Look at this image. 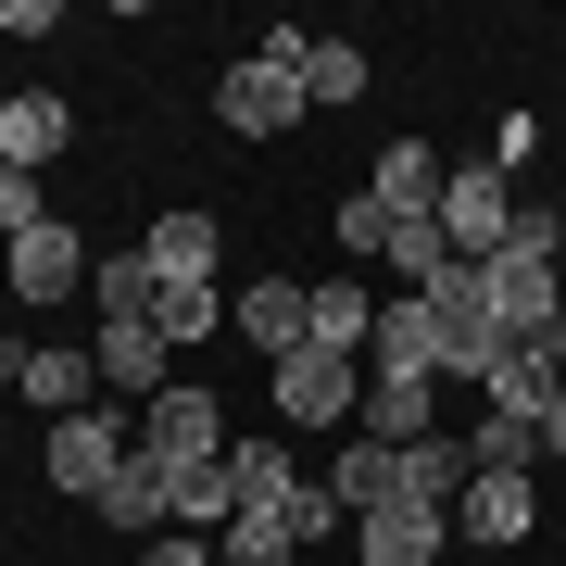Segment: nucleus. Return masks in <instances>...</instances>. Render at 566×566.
<instances>
[{"label": "nucleus", "mask_w": 566, "mask_h": 566, "mask_svg": "<svg viewBox=\"0 0 566 566\" xmlns=\"http://www.w3.org/2000/svg\"><path fill=\"white\" fill-rule=\"evenodd\" d=\"M441 177H453V164L428 151V139H390V151H378V177H365V189H378L390 214H441Z\"/></svg>", "instance_id": "nucleus-18"}, {"label": "nucleus", "mask_w": 566, "mask_h": 566, "mask_svg": "<svg viewBox=\"0 0 566 566\" xmlns=\"http://www.w3.org/2000/svg\"><path fill=\"white\" fill-rule=\"evenodd\" d=\"M365 340H378L365 277H315V353H353V365H365Z\"/></svg>", "instance_id": "nucleus-23"}, {"label": "nucleus", "mask_w": 566, "mask_h": 566, "mask_svg": "<svg viewBox=\"0 0 566 566\" xmlns=\"http://www.w3.org/2000/svg\"><path fill=\"white\" fill-rule=\"evenodd\" d=\"M214 542H227V566H290V554H303V542H290V528H277V516H252V504H240V516H227V528H214Z\"/></svg>", "instance_id": "nucleus-26"}, {"label": "nucleus", "mask_w": 566, "mask_h": 566, "mask_svg": "<svg viewBox=\"0 0 566 566\" xmlns=\"http://www.w3.org/2000/svg\"><path fill=\"white\" fill-rule=\"evenodd\" d=\"M227 516H240V479H227V453L164 465V528H227Z\"/></svg>", "instance_id": "nucleus-11"}, {"label": "nucleus", "mask_w": 566, "mask_h": 566, "mask_svg": "<svg viewBox=\"0 0 566 566\" xmlns=\"http://www.w3.org/2000/svg\"><path fill=\"white\" fill-rule=\"evenodd\" d=\"M504 252H528V264H554V252H566V214H542V202H516V227H504Z\"/></svg>", "instance_id": "nucleus-29"}, {"label": "nucleus", "mask_w": 566, "mask_h": 566, "mask_svg": "<svg viewBox=\"0 0 566 566\" xmlns=\"http://www.w3.org/2000/svg\"><path fill=\"white\" fill-rule=\"evenodd\" d=\"M428 390H441V378H365V428H353V441H390V453L441 441V428H428Z\"/></svg>", "instance_id": "nucleus-16"}, {"label": "nucleus", "mask_w": 566, "mask_h": 566, "mask_svg": "<svg viewBox=\"0 0 566 566\" xmlns=\"http://www.w3.org/2000/svg\"><path fill=\"white\" fill-rule=\"evenodd\" d=\"M139 566H227V554H202V528H151Z\"/></svg>", "instance_id": "nucleus-30"}, {"label": "nucleus", "mask_w": 566, "mask_h": 566, "mask_svg": "<svg viewBox=\"0 0 566 566\" xmlns=\"http://www.w3.org/2000/svg\"><path fill=\"white\" fill-rule=\"evenodd\" d=\"M365 378H453V340H441V315H428V290H390V303H378Z\"/></svg>", "instance_id": "nucleus-4"}, {"label": "nucleus", "mask_w": 566, "mask_h": 566, "mask_svg": "<svg viewBox=\"0 0 566 566\" xmlns=\"http://www.w3.org/2000/svg\"><path fill=\"white\" fill-rule=\"evenodd\" d=\"M528 465H554L542 453V416H479V428H465V479H528Z\"/></svg>", "instance_id": "nucleus-17"}, {"label": "nucleus", "mask_w": 566, "mask_h": 566, "mask_svg": "<svg viewBox=\"0 0 566 566\" xmlns=\"http://www.w3.org/2000/svg\"><path fill=\"white\" fill-rule=\"evenodd\" d=\"M63 139H76V114H63L51 88H25V102H0V164H25V177H39V164H63Z\"/></svg>", "instance_id": "nucleus-14"}, {"label": "nucleus", "mask_w": 566, "mask_h": 566, "mask_svg": "<svg viewBox=\"0 0 566 566\" xmlns=\"http://www.w3.org/2000/svg\"><path fill=\"white\" fill-rule=\"evenodd\" d=\"M139 252H151V277H202V290H214V264H227V227L177 202V214H151V240H139Z\"/></svg>", "instance_id": "nucleus-12"}, {"label": "nucleus", "mask_w": 566, "mask_h": 566, "mask_svg": "<svg viewBox=\"0 0 566 566\" xmlns=\"http://www.w3.org/2000/svg\"><path fill=\"white\" fill-rule=\"evenodd\" d=\"M264 390H277V416L290 428H340L353 416V353H277V365H264Z\"/></svg>", "instance_id": "nucleus-5"}, {"label": "nucleus", "mask_w": 566, "mask_h": 566, "mask_svg": "<svg viewBox=\"0 0 566 566\" xmlns=\"http://www.w3.org/2000/svg\"><path fill=\"white\" fill-rule=\"evenodd\" d=\"M504 227H516V177H504V164H453V177H441V240L465 252V264H491V252H504Z\"/></svg>", "instance_id": "nucleus-2"}, {"label": "nucleus", "mask_w": 566, "mask_h": 566, "mask_svg": "<svg viewBox=\"0 0 566 566\" xmlns=\"http://www.w3.org/2000/svg\"><path fill=\"white\" fill-rule=\"evenodd\" d=\"M189 453H227V416H214L202 378H164L139 403V465H189Z\"/></svg>", "instance_id": "nucleus-3"}, {"label": "nucleus", "mask_w": 566, "mask_h": 566, "mask_svg": "<svg viewBox=\"0 0 566 566\" xmlns=\"http://www.w3.org/2000/svg\"><path fill=\"white\" fill-rule=\"evenodd\" d=\"M126 465H139V428H126V416L88 403V416H63V428H51V491H76V504H102Z\"/></svg>", "instance_id": "nucleus-1"}, {"label": "nucleus", "mask_w": 566, "mask_h": 566, "mask_svg": "<svg viewBox=\"0 0 566 566\" xmlns=\"http://www.w3.org/2000/svg\"><path fill=\"white\" fill-rule=\"evenodd\" d=\"M214 114L240 126V139H277V126H303L315 102H303V88L277 76V63H227V76H214Z\"/></svg>", "instance_id": "nucleus-9"}, {"label": "nucleus", "mask_w": 566, "mask_h": 566, "mask_svg": "<svg viewBox=\"0 0 566 566\" xmlns=\"http://www.w3.org/2000/svg\"><path fill=\"white\" fill-rule=\"evenodd\" d=\"M88 303H102V327H151V252H102Z\"/></svg>", "instance_id": "nucleus-21"}, {"label": "nucleus", "mask_w": 566, "mask_h": 566, "mask_svg": "<svg viewBox=\"0 0 566 566\" xmlns=\"http://www.w3.org/2000/svg\"><path fill=\"white\" fill-rule=\"evenodd\" d=\"M88 353H102V390H126V403H151V390H164V340H151V327H102Z\"/></svg>", "instance_id": "nucleus-22"}, {"label": "nucleus", "mask_w": 566, "mask_h": 566, "mask_svg": "<svg viewBox=\"0 0 566 566\" xmlns=\"http://www.w3.org/2000/svg\"><path fill=\"white\" fill-rule=\"evenodd\" d=\"M340 252H353V264L390 252V202H378V189H353V202H340Z\"/></svg>", "instance_id": "nucleus-28"}, {"label": "nucleus", "mask_w": 566, "mask_h": 566, "mask_svg": "<svg viewBox=\"0 0 566 566\" xmlns=\"http://www.w3.org/2000/svg\"><path fill=\"white\" fill-rule=\"evenodd\" d=\"M441 542H453V516H441V504H378V516H365V554H353V566H428Z\"/></svg>", "instance_id": "nucleus-13"}, {"label": "nucleus", "mask_w": 566, "mask_h": 566, "mask_svg": "<svg viewBox=\"0 0 566 566\" xmlns=\"http://www.w3.org/2000/svg\"><path fill=\"white\" fill-rule=\"evenodd\" d=\"M227 327V290H202V277H151V340L177 353V340H214Z\"/></svg>", "instance_id": "nucleus-19"}, {"label": "nucleus", "mask_w": 566, "mask_h": 566, "mask_svg": "<svg viewBox=\"0 0 566 566\" xmlns=\"http://www.w3.org/2000/svg\"><path fill=\"white\" fill-rule=\"evenodd\" d=\"M102 528H126V542H151V528H164V465H126V479L102 491Z\"/></svg>", "instance_id": "nucleus-24"}, {"label": "nucleus", "mask_w": 566, "mask_h": 566, "mask_svg": "<svg viewBox=\"0 0 566 566\" xmlns=\"http://www.w3.org/2000/svg\"><path fill=\"white\" fill-rule=\"evenodd\" d=\"M0 264H13V303H76V290H88V264H102V252H88L76 227L51 214V227H25V240L0 252Z\"/></svg>", "instance_id": "nucleus-6"}, {"label": "nucleus", "mask_w": 566, "mask_h": 566, "mask_svg": "<svg viewBox=\"0 0 566 566\" xmlns=\"http://www.w3.org/2000/svg\"><path fill=\"white\" fill-rule=\"evenodd\" d=\"M542 453H566V390H554V416H542Z\"/></svg>", "instance_id": "nucleus-31"}, {"label": "nucleus", "mask_w": 566, "mask_h": 566, "mask_svg": "<svg viewBox=\"0 0 566 566\" xmlns=\"http://www.w3.org/2000/svg\"><path fill=\"white\" fill-rule=\"evenodd\" d=\"M25 227H51V189L25 177V164H0V252H13Z\"/></svg>", "instance_id": "nucleus-27"}, {"label": "nucleus", "mask_w": 566, "mask_h": 566, "mask_svg": "<svg viewBox=\"0 0 566 566\" xmlns=\"http://www.w3.org/2000/svg\"><path fill=\"white\" fill-rule=\"evenodd\" d=\"M479 390H491V416H554V390H566V340H504Z\"/></svg>", "instance_id": "nucleus-10"}, {"label": "nucleus", "mask_w": 566, "mask_h": 566, "mask_svg": "<svg viewBox=\"0 0 566 566\" xmlns=\"http://www.w3.org/2000/svg\"><path fill=\"white\" fill-rule=\"evenodd\" d=\"M227 327H240V340L277 365V353L315 340V290H303V277H252V290H227Z\"/></svg>", "instance_id": "nucleus-7"}, {"label": "nucleus", "mask_w": 566, "mask_h": 566, "mask_svg": "<svg viewBox=\"0 0 566 566\" xmlns=\"http://www.w3.org/2000/svg\"><path fill=\"white\" fill-rule=\"evenodd\" d=\"M303 102H365V51L353 39H315L303 51Z\"/></svg>", "instance_id": "nucleus-25"}, {"label": "nucleus", "mask_w": 566, "mask_h": 566, "mask_svg": "<svg viewBox=\"0 0 566 566\" xmlns=\"http://www.w3.org/2000/svg\"><path fill=\"white\" fill-rule=\"evenodd\" d=\"M327 504H340V516H378V504H403V453H390V441H353L340 465H327Z\"/></svg>", "instance_id": "nucleus-15"}, {"label": "nucleus", "mask_w": 566, "mask_h": 566, "mask_svg": "<svg viewBox=\"0 0 566 566\" xmlns=\"http://www.w3.org/2000/svg\"><path fill=\"white\" fill-rule=\"evenodd\" d=\"M491 315H504V340H566V277L528 252H491Z\"/></svg>", "instance_id": "nucleus-8"}, {"label": "nucleus", "mask_w": 566, "mask_h": 566, "mask_svg": "<svg viewBox=\"0 0 566 566\" xmlns=\"http://www.w3.org/2000/svg\"><path fill=\"white\" fill-rule=\"evenodd\" d=\"M453 516H465V542H528V479H465Z\"/></svg>", "instance_id": "nucleus-20"}]
</instances>
